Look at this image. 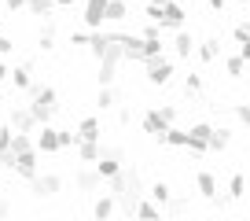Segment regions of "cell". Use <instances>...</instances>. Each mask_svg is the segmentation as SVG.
<instances>
[{"instance_id": "obj_1", "label": "cell", "mask_w": 250, "mask_h": 221, "mask_svg": "<svg viewBox=\"0 0 250 221\" xmlns=\"http://www.w3.org/2000/svg\"><path fill=\"white\" fill-rule=\"evenodd\" d=\"M107 192L118 199V210L133 218V214H136V203L144 199V177H140V170L122 166V170H118V174L107 181Z\"/></svg>"}, {"instance_id": "obj_2", "label": "cell", "mask_w": 250, "mask_h": 221, "mask_svg": "<svg viewBox=\"0 0 250 221\" xmlns=\"http://www.w3.org/2000/svg\"><path fill=\"white\" fill-rule=\"evenodd\" d=\"M30 110H33V118H37L41 126H48V122L55 118V110H59L55 88L52 85H30Z\"/></svg>"}, {"instance_id": "obj_3", "label": "cell", "mask_w": 250, "mask_h": 221, "mask_svg": "<svg viewBox=\"0 0 250 221\" xmlns=\"http://www.w3.org/2000/svg\"><path fill=\"white\" fill-rule=\"evenodd\" d=\"M122 166H125V151L114 148V144H103V148H100V162H96L100 177H103V181H110V177H114Z\"/></svg>"}, {"instance_id": "obj_4", "label": "cell", "mask_w": 250, "mask_h": 221, "mask_svg": "<svg viewBox=\"0 0 250 221\" xmlns=\"http://www.w3.org/2000/svg\"><path fill=\"white\" fill-rule=\"evenodd\" d=\"M62 192V177L59 174H37L30 181V196L33 199H52V196H59Z\"/></svg>"}, {"instance_id": "obj_5", "label": "cell", "mask_w": 250, "mask_h": 221, "mask_svg": "<svg viewBox=\"0 0 250 221\" xmlns=\"http://www.w3.org/2000/svg\"><path fill=\"white\" fill-rule=\"evenodd\" d=\"M144 66H147V81L151 85H169L173 81V63L166 59V55H151V59H144Z\"/></svg>"}, {"instance_id": "obj_6", "label": "cell", "mask_w": 250, "mask_h": 221, "mask_svg": "<svg viewBox=\"0 0 250 221\" xmlns=\"http://www.w3.org/2000/svg\"><path fill=\"white\" fill-rule=\"evenodd\" d=\"M140 126H144V133H151L158 144H166V129H169L173 122L162 114V107H151L147 114H144V122H140Z\"/></svg>"}, {"instance_id": "obj_7", "label": "cell", "mask_w": 250, "mask_h": 221, "mask_svg": "<svg viewBox=\"0 0 250 221\" xmlns=\"http://www.w3.org/2000/svg\"><path fill=\"white\" fill-rule=\"evenodd\" d=\"M81 22L88 26V30H103V22H107V0H85V15H81Z\"/></svg>"}, {"instance_id": "obj_8", "label": "cell", "mask_w": 250, "mask_h": 221, "mask_svg": "<svg viewBox=\"0 0 250 221\" xmlns=\"http://www.w3.org/2000/svg\"><path fill=\"white\" fill-rule=\"evenodd\" d=\"M74 184H78V192H85V196H92L96 188L103 184V177H100V170L96 166H78V174H74Z\"/></svg>"}, {"instance_id": "obj_9", "label": "cell", "mask_w": 250, "mask_h": 221, "mask_svg": "<svg viewBox=\"0 0 250 221\" xmlns=\"http://www.w3.org/2000/svg\"><path fill=\"white\" fill-rule=\"evenodd\" d=\"M11 174H19L22 181H33V177L41 174V166H37V148H30V151H22V155L15 158V170Z\"/></svg>"}, {"instance_id": "obj_10", "label": "cell", "mask_w": 250, "mask_h": 221, "mask_svg": "<svg viewBox=\"0 0 250 221\" xmlns=\"http://www.w3.org/2000/svg\"><path fill=\"white\" fill-rule=\"evenodd\" d=\"M184 22H188V11L180 8V4H173V0H166V8H162V30H184Z\"/></svg>"}, {"instance_id": "obj_11", "label": "cell", "mask_w": 250, "mask_h": 221, "mask_svg": "<svg viewBox=\"0 0 250 221\" xmlns=\"http://www.w3.org/2000/svg\"><path fill=\"white\" fill-rule=\"evenodd\" d=\"M8 122L19 129V133H33V129L41 126V122L33 118V110H30V107H11V110H8Z\"/></svg>"}, {"instance_id": "obj_12", "label": "cell", "mask_w": 250, "mask_h": 221, "mask_svg": "<svg viewBox=\"0 0 250 221\" xmlns=\"http://www.w3.org/2000/svg\"><path fill=\"white\" fill-rule=\"evenodd\" d=\"M37 151H41V155L62 151V144H59V129H52V126H41V133H37Z\"/></svg>"}, {"instance_id": "obj_13", "label": "cell", "mask_w": 250, "mask_h": 221, "mask_svg": "<svg viewBox=\"0 0 250 221\" xmlns=\"http://www.w3.org/2000/svg\"><path fill=\"white\" fill-rule=\"evenodd\" d=\"M195 188L203 199H217V177L210 174V170H199L195 174Z\"/></svg>"}, {"instance_id": "obj_14", "label": "cell", "mask_w": 250, "mask_h": 221, "mask_svg": "<svg viewBox=\"0 0 250 221\" xmlns=\"http://www.w3.org/2000/svg\"><path fill=\"white\" fill-rule=\"evenodd\" d=\"M114 210H118V199L110 196V192H103V196H100V199L92 203V218H96V221H107V218H110Z\"/></svg>"}, {"instance_id": "obj_15", "label": "cell", "mask_w": 250, "mask_h": 221, "mask_svg": "<svg viewBox=\"0 0 250 221\" xmlns=\"http://www.w3.org/2000/svg\"><path fill=\"white\" fill-rule=\"evenodd\" d=\"M78 136H81V140L103 144V126H100V118H81V122H78Z\"/></svg>"}, {"instance_id": "obj_16", "label": "cell", "mask_w": 250, "mask_h": 221, "mask_svg": "<svg viewBox=\"0 0 250 221\" xmlns=\"http://www.w3.org/2000/svg\"><path fill=\"white\" fill-rule=\"evenodd\" d=\"M191 52H195L191 33H188V30H177V37H173V55H177V59H191Z\"/></svg>"}, {"instance_id": "obj_17", "label": "cell", "mask_w": 250, "mask_h": 221, "mask_svg": "<svg viewBox=\"0 0 250 221\" xmlns=\"http://www.w3.org/2000/svg\"><path fill=\"white\" fill-rule=\"evenodd\" d=\"M100 148H103V144H96V140H81L78 144V158L88 162V166H96V162H100Z\"/></svg>"}, {"instance_id": "obj_18", "label": "cell", "mask_w": 250, "mask_h": 221, "mask_svg": "<svg viewBox=\"0 0 250 221\" xmlns=\"http://www.w3.org/2000/svg\"><path fill=\"white\" fill-rule=\"evenodd\" d=\"M166 214V206L162 203H155V199H140V203H136V214L133 218H162Z\"/></svg>"}, {"instance_id": "obj_19", "label": "cell", "mask_w": 250, "mask_h": 221, "mask_svg": "<svg viewBox=\"0 0 250 221\" xmlns=\"http://www.w3.org/2000/svg\"><path fill=\"white\" fill-rule=\"evenodd\" d=\"M217 55H221V41L217 37H206L203 44H199V59H203V63H213Z\"/></svg>"}, {"instance_id": "obj_20", "label": "cell", "mask_w": 250, "mask_h": 221, "mask_svg": "<svg viewBox=\"0 0 250 221\" xmlns=\"http://www.w3.org/2000/svg\"><path fill=\"white\" fill-rule=\"evenodd\" d=\"M166 144H169V148H188V144H191V133H188V129L169 126V129H166Z\"/></svg>"}, {"instance_id": "obj_21", "label": "cell", "mask_w": 250, "mask_h": 221, "mask_svg": "<svg viewBox=\"0 0 250 221\" xmlns=\"http://www.w3.org/2000/svg\"><path fill=\"white\" fill-rule=\"evenodd\" d=\"M129 19V4L125 0H107V22H122Z\"/></svg>"}, {"instance_id": "obj_22", "label": "cell", "mask_w": 250, "mask_h": 221, "mask_svg": "<svg viewBox=\"0 0 250 221\" xmlns=\"http://www.w3.org/2000/svg\"><path fill=\"white\" fill-rule=\"evenodd\" d=\"M114 78H118V63L100 59V74H96V81H100V85H114Z\"/></svg>"}, {"instance_id": "obj_23", "label": "cell", "mask_w": 250, "mask_h": 221, "mask_svg": "<svg viewBox=\"0 0 250 221\" xmlns=\"http://www.w3.org/2000/svg\"><path fill=\"white\" fill-rule=\"evenodd\" d=\"M228 144H232V129L217 126V129H213V136H210V151H225Z\"/></svg>"}, {"instance_id": "obj_24", "label": "cell", "mask_w": 250, "mask_h": 221, "mask_svg": "<svg viewBox=\"0 0 250 221\" xmlns=\"http://www.w3.org/2000/svg\"><path fill=\"white\" fill-rule=\"evenodd\" d=\"M147 196L151 199H155V203H169V199H173V188H169V184H166V181H155V184H151V188H147Z\"/></svg>"}, {"instance_id": "obj_25", "label": "cell", "mask_w": 250, "mask_h": 221, "mask_svg": "<svg viewBox=\"0 0 250 221\" xmlns=\"http://www.w3.org/2000/svg\"><path fill=\"white\" fill-rule=\"evenodd\" d=\"M30 74H33V70H30V63H19L15 70H11V81H15V88H30V85H33Z\"/></svg>"}, {"instance_id": "obj_26", "label": "cell", "mask_w": 250, "mask_h": 221, "mask_svg": "<svg viewBox=\"0 0 250 221\" xmlns=\"http://www.w3.org/2000/svg\"><path fill=\"white\" fill-rule=\"evenodd\" d=\"M243 70H247V59H243V55H228L225 59V74L228 78H243Z\"/></svg>"}, {"instance_id": "obj_27", "label": "cell", "mask_w": 250, "mask_h": 221, "mask_svg": "<svg viewBox=\"0 0 250 221\" xmlns=\"http://www.w3.org/2000/svg\"><path fill=\"white\" fill-rule=\"evenodd\" d=\"M228 196H232V199H243V196H247V177H243V174H232V177H228Z\"/></svg>"}, {"instance_id": "obj_28", "label": "cell", "mask_w": 250, "mask_h": 221, "mask_svg": "<svg viewBox=\"0 0 250 221\" xmlns=\"http://www.w3.org/2000/svg\"><path fill=\"white\" fill-rule=\"evenodd\" d=\"M114 88H110V85H100V92H96V107H100V110H110V107H114Z\"/></svg>"}, {"instance_id": "obj_29", "label": "cell", "mask_w": 250, "mask_h": 221, "mask_svg": "<svg viewBox=\"0 0 250 221\" xmlns=\"http://www.w3.org/2000/svg\"><path fill=\"white\" fill-rule=\"evenodd\" d=\"M37 44H41V52H52V48H55V30H52V22L37 33Z\"/></svg>"}, {"instance_id": "obj_30", "label": "cell", "mask_w": 250, "mask_h": 221, "mask_svg": "<svg viewBox=\"0 0 250 221\" xmlns=\"http://www.w3.org/2000/svg\"><path fill=\"white\" fill-rule=\"evenodd\" d=\"M55 8V0H26V11L30 15H48Z\"/></svg>"}, {"instance_id": "obj_31", "label": "cell", "mask_w": 250, "mask_h": 221, "mask_svg": "<svg viewBox=\"0 0 250 221\" xmlns=\"http://www.w3.org/2000/svg\"><path fill=\"white\" fill-rule=\"evenodd\" d=\"M11 144H15V126H0V151H11Z\"/></svg>"}, {"instance_id": "obj_32", "label": "cell", "mask_w": 250, "mask_h": 221, "mask_svg": "<svg viewBox=\"0 0 250 221\" xmlns=\"http://www.w3.org/2000/svg\"><path fill=\"white\" fill-rule=\"evenodd\" d=\"M151 55H162V37H144V59Z\"/></svg>"}, {"instance_id": "obj_33", "label": "cell", "mask_w": 250, "mask_h": 221, "mask_svg": "<svg viewBox=\"0 0 250 221\" xmlns=\"http://www.w3.org/2000/svg\"><path fill=\"white\" fill-rule=\"evenodd\" d=\"M188 206H191V203H188V199H184V196H173V199H169V203H166V214H173V218H177V214H184V210H188Z\"/></svg>"}, {"instance_id": "obj_34", "label": "cell", "mask_w": 250, "mask_h": 221, "mask_svg": "<svg viewBox=\"0 0 250 221\" xmlns=\"http://www.w3.org/2000/svg\"><path fill=\"white\" fill-rule=\"evenodd\" d=\"M184 92L199 96V92H203V78H199V74H188V78H184Z\"/></svg>"}, {"instance_id": "obj_35", "label": "cell", "mask_w": 250, "mask_h": 221, "mask_svg": "<svg viewBox=\"0 0 250 221\" xmlns=\"http://www.w3.org/2000/svg\"><path fill=\"white\" fill-rule=\"evenodd\" d=\"M59 144H62V148H78L81 136L74 133V129H59Z\"/></svg>"}, {"instance_id": "obj_36", "label": "cell", "mask_w": 250, "mask_h": 221, "mask_svg": "<svg viewBox=\"0 0 250 221\" xmlns=\"http://www.w3.org/2000/svg\"><path fill=\"white\" fill-rule=\"evenodd\" d=\"M235 118H239L243 126L250 129V103H235Z\"/></svg>"}, {"instance_id": "obj_37", "label": "cell", "mask_w": 250, "mask_h": 221, "mask_svg": "<svg viewBox=\"0 0 250 221\" xmlns=\"http://www.w3.org/2000/svg\"><path fill=\"white\" fill-rule=\"evenodd\" d=\"M70 44H74V48H88V44H92V30H88V33H74Z\"/></svg>"}, {"instance_id": "obj_38", "label": "cell", "mask_w": 250, "mask_h": 221, "mask_svg": "<svg viewBox=\"0 0 250 221\" xmlns=\"http://www.w3.org/2000/svg\"><path fill=\"white\" fill-rule=\"evenodd\" d=\"M118 126H133V110L129 107H118Z\"/></svg>"}, {"instance_id": "obj_39", "label": "cell", "mask_w": 250, "mask_h": 221, "mask_svg": "<svg viewBox=\"0 0 250 221\" xmlns=\"http://www.w3.org/2000/svg\"><path fill=\"white\" fill-rule=\"evenodd\" d=\"M232 37L239 41V44H243V41H250V26H247V22H243V26H235V30H232Z\"/></svg>"}, {"instance_id": "obj_40", "label": "cell", "mask_w": 250, "mask_h": 221, "mask_svg": "<svg viewBox=\"0 0 250 221\" xmlns=\"http://www.w3.org/2000/svg\"><path fill=\"white\" fill-rule=\"evenodd\" d=\"M162 114H166L169 122H177V107H173V103H162Z\"/></svg>"}, {"instance_id": "obj_41", "label": "cell", "mask_w": 250, "mask_h": 221, "mask_svg": "<svg viewBox=\"0 0 250 221\" xmlns=\"http://www.w3.org/2000/svg\"><path fill=\"white\" fill-rule=\"evenodd\" d=\"M11 48H15V44H11V41H8V37H4V33H0V55H8V52H11Z\"/></svg>"}, {"instance_id": "obj_42", "label": "cell", "mask_w": 250, "mask_h": 221, "mask_svg": "<svg viewBox=\"0 0 250 221\" xmlns=\"http://www.w3.org/2000/svg\"><path fill=\"white\" fill-rule=\"evenodd\" d=\"M11 210H15V206H11V203H8V199H0V218H8V214H11Z\"/></svg>"}, {"instance_id": "obj_43", "label": "cell", "mask_w": 250, "mask_h": 221, "mask_svg": "<svg viewBox=\"0 0 250 221\" xmlns=\"http://www.w3.org/2000/svg\"><path fill=\"white\" fill-rule=\"evenodd\" d=\"M4 4H8L11 11H22V8H26V0H4Z\"/></svg>"}, {"instance_id": "obj_44", "label": "cell", "mask_w": 250, "mask_h": 221, "mask_svg": "<svg viewBox=\"0 0 250 221\" xmlns=\"http://www.w3.org/2000/svg\"><path fill=\"white\" fill-rule=\"evenodd\" d=\"M239 55H243V59L250 63V41H243V44H239Z\"/></svg>"}, {"instance_id": "obj_45", "label": "cell", "mask_w": 250, "mask_h": 221, "mask_svg": "<svg viewBox=\"0 0 250 221\" xmlns=\"http://www.w3.org/2000/svg\"><path fill=\"white\" fill-rule=\"evenodd\" d=\"M206 4H210L213 11H225V4H228V0H206Z\"/></svg>"}, {"instance_id": "obj_46", "label": "cell", "mask_w": 250, "mask_h": 221, "mask_svg": "<svg viewBox=\"0 0 250 221\" xmlns=\"http://www.w3.org/2000/svg\"><path fill=\"white\" fill-rule=\"evenodd\" d=\"M11 78V70H8V66H4V63H0V85H4V81H8Z\"/></svg>"}, {"instance_id": "obj_47", "label": "cell", "mask_w": 250, "mask_h": 221, "mask_svg": "<svg viewBox=\"0 0 250 221\" xmlns=\"http://www.w3.org/2000/svg\"><path fill=\"white\" fill-rule=\"evenodd\" d=\"M78 0H55V8H74Z\"/></svg>"}, {"instance_id": "obj_48", "label": "cell", "mask_w": 250, "mask_h": 221, "mask_svg": "<svg viewBox=\"0 0 250 221\" xmlns=\"http://www.w3.org/2000/svg\"><path fill=\"white\" fill-rule=\"evenodd\" d=\"M235 4H243V8H250V0H235Z\"/></svg>"}, {"instance_id": "obj_49", "label": "cell", "mask_w": 250, "mask_h": 221, "mask_svg": "<svg viewBox=\"0 0 250 221\" xmlns=\"http://www.w3.org/2000/svg\"><path fill=\"white\" fill-rule=\"evenodd\" d=\"M0 188H4V181H0Z\"/></svg>"}, {"instance_id": "obj_50", "label": "cell", "mask_w": 250, "mask_h": 221, "mask_svg": "<svg viewBox=\"0 0 250 221\" xmlns=\"http://www.w3.org/2000/svg\"><path fill=\"white\" fill-rule=\"evenodd\" d=\"M247 26H250V19H247Z\"/></svg>"}, {"instance_id": "obj_51", "label": "cell", "mask_w": 250, "mask_h": 221, "mask_svg": "<svg viewBox=\"0 0 250 221\" xmlns=\"http://www.w3.org/2000/svg\"><path fill=\"white\" fill-rule=\"evenodd\" d=\"M247 196H250V192H247Z\"/></svg>"}]
</instances>
